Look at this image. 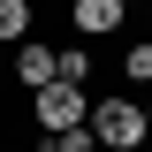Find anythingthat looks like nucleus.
<instances>
[{
  "label": "nucleus",
  "mask_w": 152,
  "mask_h": 152,
  "mask_svg": "<svg viewBox=\"0 0 152 152\" xmlns=\"http://www.w3.org/2000/svg\"><path fill=\"white\" fill-rule=\"evenodd\" d=\"M91 137H99V152H137L152 137V122H145L137 99H99L91 107Z\"/></svg>",
  "instance_id": "f257e3e1"
},
{
  "label": "nucleus",
  "mask_w": 152,
  "mask_h": 152,
  "mask_svg": "<svg viewBox=\"0 0 152 152\" xmlns=\"http://www.w3.org/2000/svg\"><path fill=\"white\" fill-rule=\"evenodd\" d=\"M76 122H91V107H84V84H46V91H38V129L46 137H61V129H76Z\"/></svg>",
  "instance_id": "f03ea898"
},
{
  "label": "nucleus",
  "mask_w": 152,
  "mask_h": 152,
  "mask_svg": "<svg viewBox=\"0 0 152 152\" xmlns=\"http://www.w3.org/2000/svg\"><path fill=\"white\" fill-rule=\"evenodd\" d=\"M114 23H122V0H76V31L84 38H107Z\"/></svg>",
  "instance_id": "7ed1b4c3"
},
{
  "label": "nucleus",
  "mask_w": 152,
  "mask_h": 152,
  "mask_svg": "<svg viewBox=\"0 0 152 152\" xmlns=\"http://www.w3.org/2000/svg\"><path fill=\"white\" fill-rule=\"evenodd\" d=\"M15 84L46 91V84H53V46H23V53H15Z\"/></svg>",
  "instance_id": "20e7f679"
},
{
  "label": "nucleus",
  "mask_w": 152,
  "mask_h": 152,
  "mask_svg": "<svg viewBox=\"0 0 152 152\" xmlns=\"http://www.w3.org/2000/svg\"><path fill=\"white\" fill-rule=\"evenodd\" d=\"M53 76H61V84H84V76H91V53H84V46L53 53Z\"/></svg>",
  "instance_id": "39448f33"
},
{
  "label": "nucleus",
  "mask_w": 152,
  "mask_h": 152,
  "mask_svg": "<svg viewBox=\"0 0 152 152\" xmlns=\"http://www.w3.org/2000/svg\"><path fill=\"white\" fill-rule=\"evenodd\" d=\"M31 31V0H0V38H23Z\"/></svg>",
  "instance_id": "423d86ee"
},
{
  "label": "nucleus",
  "mask_w": 152,
  "mask_h": 152,
  "mask_svg": "<svg viewBox=\"0 0 152 152\" xmlns=\"http://www.w3.org/2000/svg\"><path fill=\"white\" fill-rule=\"evenodd\" d=\"M53 152H99V137H91V122H76V129H61V137H53Z\"/></svg>",
  "instance_id": "0eeeda50"
},
{
  "label": "nucleus",
  "mask_w": 152,
  "mask_h": 152,
  "mask_svg": "<svg viewBox=\"0 0 152 152\" xmlns=\"http://www.w3.org/2000/svg\"><path fill=\"white\" fill-rule=\"evenodd\" d=\"M129 76H137V84H152V38H137V46H129Z\"/></svg>",
  "instance_id": "6e6552de"
},
{
  "label": "nucleus",
  "mask_w": 152,
  "mask_h": 152,
  "mask_svg": "<svg viewBox=\"0 0 152 152\" xmlns=\"http://www.w3.org/2000/svg\"><path fill=\"white\" fill-rule=\"evenodd\" d=\"M145 122H152V107H145Z\"/></svg>",
  "instance_id": "1a4fd4ad"
}]
</instances>
